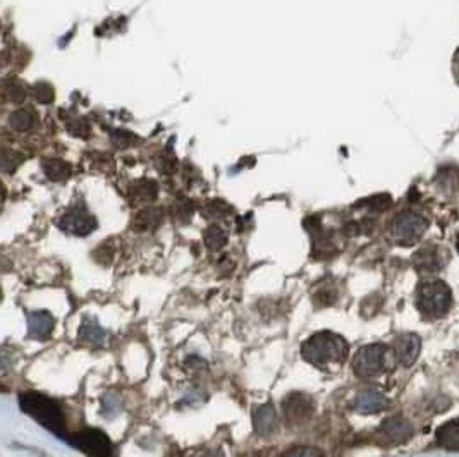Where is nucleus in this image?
I'll use <instances>...</instances> for the list:
<instances>
[{
	"label": "nucleus",
	"instance_id": "nucleus-7",
	"mask_svg": "<svg viewBox=\"0 0 459 457\" xmlns=\"http://www.w3.org/2000/svg\"><path fill=\"white\" fill-rule=\"evenodd\" d=\"M59 227L71 236H88L98 227V222L83 205H74L57 220Z\"/></svg>",
	"mask_w": 459,
	"mask_h": 457
},
{
	"label": "nucleus",
	"instance_id": "nucleus-24",
	"mask_svg": "<svg viewBox=\"0 0 459 457\" xmlns=\"http://www.w3.org/2000/svg\"><path fill=\"white\" fill-rule=\"evenodd\" d=\"M287 454H291V456H298V454H310V456H318V454H322V452H318V451H312V449H308V451H298V449H292L291 452H287Z\"/></svg>",
	"mask_w": 459,
	"mask_h": 457
},
{
	"label": "nucleus",
	"instance_id": "nucleus-25",
	"mask_svg": "<svg viewBox=\"0 0 459 457\" xmlns=\"http://www.w3.org/2000/svg\"><path fill=\"white\" fill-rule=\"evenodd\" d=\"M10 267V262L7 258H3V256H0V272H6V270H9Z\"/></svg>",
	"mask_w": 459,
	"mask_h": 457
},
{
	"label": "nucleus",
	"instance_id": "nucleus-10",
	"mask_svg": "<svg viewBox=\"0 0 459 457\" xmlns=\"http://www.w3.org/2000/svg\"><path fill=\"white\" fill-rule=\"evenodd\" d=\"M389 406V400L386 396L373 389L361 390L356 394L353 400V407L361 414H373V412L384 411Z\"/></svg>",
	"mask_w": 459,
	"mask_h": 457
},
{
	"label": "nucleus",
	"instance_id": "nucleus-20",
	"mask_svg": "<svg viewBox=\"0 0 459 457\" xmlns=\"http://www.w3.org/2000/svg\"><path fill=\"white\" fill-rule=\"evenodd\" d=\"M227 241V236L218 225H212L205 230V244L210 248V250H218L222 248Z\"/></svg>",
	"mask_w": 459,
	"mask_h": 457
},
{
	"label": "nucleus",
	"instance_id": "nucleus-23",
	"mask_svg": "<svg viewBox=\"0 0 459 457\" xmlns=\"http://www.w3.org/2000/svg\"><path fill=\"white\" fill-rule=\"evenodd\" d=\"M36 96H38V100H42L43 103H49L52 100V90L49 87H43V90H40V87H38V93H36Z\"/></svg>",
	"mask_w": 459,
	"mask_h": 457
},
{
	"label": "nucleus",
	"instance_id": "nucleus-9",
	"mask_svg": "<svg viewBox=\"0 0 459 457\" xmlns=\"http://www.w3.org/2000/svg\"><path fill=\"white\" fill-rule=\"evenodd\" d=\"M421 340L416 334H401L394 343V356L402 366H411L420 354Z\"/></svg>",
	"mask_w": 459,
	"mask_h": 457
},
{
	"label": "nucleus",
	"instance_id": "nucleus-21",
	"mask_svg": "<svg viewBox=\"0 0 459 457\" xmlns=\"http://www.w3.org/2000/svg\"><path fill=\"white\" fill-rule=\"evenodd\" d=\"M10 124H13V128L16 129V131H28L33 126V114L28 112V110H21V112L13 114Z\"/></svg>",
	"mask_w": 459,
	"mask_h": 457
},
{
	"label": "nucleus",
	"instance_id": "nucleus-8",
	"mask_svg": "<svg viewBox=\"0 0 459 457\" xmlns=\"http://www.w3.org/2000/svg\"><path fill=\"white\" fill-rule=\"evenodd\" d=\"M284 418L287 425L298 426L308 421L310 416L313 414V400L306 394H291L283 404Z\"/></svg>",
	"mask_w": 459,
	"mask_h": 457
},
{
	"label": "nucleus",
	"instance_id": "nucleus-16",
	"mask_svg": "<svg viewBox=\"0 0 459 457\" xmlns=\"http://www.w3.org/2000/svg\"><path fill=\"white\" fill-rule=\"evenodd\" d=\"M437 442L440 444V447L459 451V419H453V421H447L446 425L440 426L437 430Z\"/></svg>",
	"mask_w": 459,
	"mask_h": 457
},
{
	"label": "nucleus",
	"instance_id": "nucleus-19",
	"mask_svg": "<svg viewBox=\"0 0 459 457\" xmlns=\"http://www.w3.org/2000/svg\"><path fill=\"white\" fill-rule=\"evenodd\" d=\"M24 160V157L21 153L14 150H0V169L6 170V172H14L17 167L21 165V162Z\"/></svg>",
	"mask_w": 459,
	"mask_h": 457
},
{
	"label": "nucleus",
	"instance_id": "nucleus-4",
	"mask_svg": "<svg viewBox=\"0 0 459 457\" xmlns=\"http://www.w3.org/2000/svg\"><path fill=\"white\" fill-rule=\"evenodd\" d=\"M391 349L384 344H372L361 347L353 359L354 373L360 378H375L389 368Z\"/></svg>",
	"mask_w": 459,
	"mask_h": 457
},
{
	"label": "nucleus",
	"instance_id": "nucleus-11",
	"mask_svg": "<svg viewBox=\"0 0 459 457\" xmlns=\"http://www.w3.org/2000/svg\"><path fill=\"white\" fill-rule=\"evenodd\" d=\"M54 327L55 320L49 311H29L28 313V332L33 339H50Z\"/></svg>",
	"mask_w": 459,
	"mask_h": 457
},
{
	"label": "nucleus",
	"instance_id": "nucleus-2",
	"mask_svg": "<svg viewBox=\"0 0 459 457\" xmlns=\"http://www.w3.org/2000/svg\"><path fill=\"white\" fill-rule=\"evenodd\" d=\"M303 358L315 366L340 363L347 354V343L338 334L318 332L303 344Z\"/></svg>",
	"mask_w": 459,
	"mask_h": 457
},
{
	"label": "nucleus",
	"instance_id": "nucleus-3",
	"mask_svg": "<svg viewBox=\"0 0 459 457\" xmlns=\"http://www.w3.org/2000/svg\"><path fill=\"white\" fill-rule=\"evenodd\" d=\"M451 289L439 278L423 280L416 289V306L425 317L439 318L447 313L451 306Z\"/></svg>",
	"mask_w": 459,
	"mask_h": 457
},
{
	"label": "nucleus",
	"instance_id": "nucleus-14",
	"mask_svg": "<svg viewBox=\"0 0 459 457\" xmlns=\"http://www.w3.org/2000/svg\"><path fill=\"white\" fill-rule=\"evenodd\" d=\"M253 423H255V430H257L258 435L272 433L273 430L277 428V423H279L272 404H264V406L258 407L253 414Z\"/></svg>",
	"mask_w": 459,
	"mask_h": 457
},
{
	"label": "nucleus",
	"instance_id": "nucleus-17",
	"mask_svg": "<svg viewBox=\"0 0 459 457\" xmlns=\"http://www.w3.org/2000/svg\"><path fill=\"white\" fill-rule=\"evenodd\" d=\"M43 169H45L47 177L55 183H62L71 176V165L68 162L61 160V158H49L43 160Z\"/></svg>",
	"mask_w": 459,
	"mask_h": 457
},
{
	"label": "nucleus",
	"instance_id": "nucleus-13",
	"mask_svg": "<svg viewBox=\"0 0 459 457\" xmlns=\"http://www.w3.org/2000/svg\"><path fill=\"white\" fill-rule=\"evenodd\" d=\"M380 430H382L384 435H386L389 440L394 442V444H402V442L408 440L411 433H413V426H411V423L408 419L401 418V416H396V418H391L387 419V421H384L382 428Z\"/></svg>",
	"mask_w": 459,
	"mask_h": 457
},
{
	"label": "nucleus",
	"instance_id": "nucleus-27",
	"mask_svg": "<svg viewBox=\"0 0 459 457\" xmlns=\"http://www.w3.org/2000/svg\"><path fill=\"white\" fill-rule=\"evenodd\" d=\"M0 299H2V291H0Z\"/></svg>",
	"mask_w": 459,
	"mask_h": 457
},
{
	"label": "nucleus",
	"instance_id": "nucleus-1",
	"mask_svg": "<svg viewBox=\"0 0 459 457\" xmlns=\"http://www.w3.org/2000/svg\"><path fill=\"white\" fill-rule=\"evenodd\" d=\"M20 406L26 414L31 416L36 423L45 426L57 437L66 438L64 411L50 397L36 392H26L20 396Z\"/></svg>",
	"mask_w": 459,
	"mask_h": 457
},
{
	"label": "nucleus",
	"instance_id": "nucleus-26",
	"mask_svg": "<svg viewBox=\"0 0 459 457\" xmlns=\"http://www.w3.org/2000/svg\"><path fill=\"white\" fill-rule=\"evenodd\" d=\"M3 200H6V189H3V186L0 184V208H2Z\"/></svg>",
	"mask_w": 459,
	"mask_h": 457
},
{
	"label": "nucleus",
	"instance_id": "nucleus-15",
	"mask_svg": "<svg viewBox=\"0 0 459 457\" xmlns=\"http://www.w3.org/2000/svg\"><path fill=\"white\" fill-rule=\"evenodd\" d=\"M80 339L81 343L100 347V345H103V343H105V330L98 325L97 320L86 318V320L83 322V325H81Z\"/></svg>",
	"mask_w": 459,
	"mask_h": 457
},
{
	"label": "nucleus",
	"instance_id": "nucleus-6",
	"mask_svg": "<svg viewBox=\"0 0 459 457\" xmlns=\"http://www.w3.org/2000/svg\"><path fill=\"white\" fill-rule=\"evenodd\" d=\"M68 442L73 447L80 449V451H83L88 456L105 457L112 454V442H110V438L102 430H81L80 433L68 437Z\"/></svg>",
	"mask_w": 459,
	"mask_h": 457
},
{
	"label": "nucleus",
	"instance_id": "nucleus-5",
	"mask_svg": "<svg viewBox=\"0 0 459 457\" xmlns=\"http://www.w3.org/2000/svg\"><path fill=\"white\" fill-rule=\"evenodd\" d=\"M428 227V222L421 217L420 213H414V211H402L398 217L392 220L391 232L392 239L398 244L402 246H411V244L416 243L421 236L425 234V230Z\"/></svg>",
	"mask_w": 459,
	"mask_h": 457
},
{
	"label": "nucleus",
	"instance_id": "nucleus-18",
	"mask_svg": "<svg viewBox=\"0 0 459 457\" xmlns=\"http://www.w3.org/2000/svg\"><path fill=\"white\" fill-rule=\"evenodd\" d=\"M160 220H162L160 210L148 208V210L140 211V213L136 215L135 222H133V229L143 232V230H150V229L157 227V225L160 224Z\"/></svg>",
	"mask_w": 459,
	"mask_h": 457
},
{
	"label": "nucleus",
	"instance_id": "nucleus-12",
	"mask_svg": "<svg viewBox=\"0 0 459 457\" xmlns=\"http://www.w3.org/2000/svg\"><path fill=\"white\" fill-rule=\"evenodd\" d=\"M442 253L437 246H425L414 255V265L420 272L435 274L442 269L444 258Z\"/></svg>",
	"mask_w": 459,
	"mask_h": 457
},
{
	"label": "nucleus",
	"instance_id": "nucleus-22",
	"mask_svg": "<svg viewBox=\"0 0 459 457\" xmlns=\"http://www.w3.org/2000/svg\"><path fill=\"white\" fill-rule=\"evenodd\" d=\"M135 198H138L140 202L155 200V196H157V184L155 183H138L135 186Z\"/></svg>",
	"mask_w": 459,
	"mask_h": 457
}]
</instances>
